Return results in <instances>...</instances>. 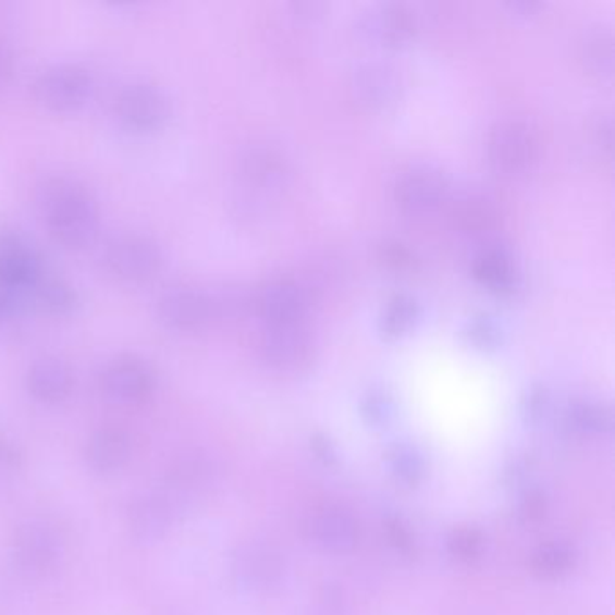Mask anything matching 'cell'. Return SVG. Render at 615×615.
Returning a JSON list of instances; mask_svg holds the SVG:
<instances>
[{
    "instance_id": "21",
    "label": "cell",
    "mask_w": 615,
    "mask_h": 615,
    "mask_svg": "<svg viewBox=\"0 0 615 615\" xmlns=\"http://www.w3.org/2000/svg\"><path fill=\"white\" fill-rule=\"evenodd\" d=\"M131 436L122 428L96 431L87 444V463L98 473H116L131 460Z\"/></svg>"
},
{
    "instance_id": "5",
    "label": "cell",
    "mask_w": 615,
    "mask_h": 615,
    "mask_svg": "<svg viewBox=\"0 0 615 615\" xmlns=\"http://www.w3.org/2000/svg\"><path fill=\"white\" fill-rule=\"evenodd\" d=\"M315 343L304 321L263 327L260 354L273 369L300 372L312 359Z\"/></svg>"
},
{
    "instance_id": "20",
    "label": "cell",
    "mask_w": 615,
    "mask_h": 615,
    "mask_svg": "<svg viewBox=\"0 0 615 615\" xmlns=\"http://www.w3.org/2000/svg\"><path fill=\"white\" fill-rule=\"evenodd\" d=\"M208 482V466L200 458H183L170 469L163 490L158 493L167 500L170 509L180 511L199 494Z\"/></svg>"
},
{
    "instance_id": "34",
    "label": "cell",
    "mask_w": 615,
    "mask_h": 615,
    "mask_svg": "<svg viewBox=\"0 0 615 615\" xmlns=\"http://www.w3.org/2000/svg\"><path fill=\"white\" fill-rule=\"evenodd\" d=\"M379 258L392 271H405L410 268L411 260H414L410 249L401 243L383 244L379 249Z\"/></svg>"
},
{
    "instance_id": "15",
    "label": "cell",
    "mask_w": 615,
    "mask_h": 615,
    "mask_svg": "<svg viewBox=\"0 0 615 615\" xmlns=\"http://www.w3.org/2000/svg\"><path fill=\"white\" fill-rule=\"evenodd\" d=\"M310 538L331 553H348L358 543V524L342 507H323L309 524Z\"/></svg>"
},
{
    "instance_id": "33",
    "label": "cell",
    "mask_w": 615,
    "mask_h": 615,
    "mask_svg": "<svg viewBox=\"0 0 615 615\" xmlns=\"http://www.w3.org/2000/svg\"><path fill=\"white\" fill-rule=\"evenodd\" d=\"M549 405H551V397H549L548 390L543 386H532L524 399V414H526L527 421H542L543 417L548 416Z\"/></svg>"
},
{
    "instance_id": "3",
    "label": "cell",
    "mask_w": 615,
    "mask_h": 615,
    "mask_svg": "<svg viewBox=\"0 0 615 615\" xmlns=\"http://www.w3.org/2000/svg\"><path fill=\"white\" fill-rule=\"evenodd\" d=\"M11 556L19 573L27 578H40L57 567L62 556V540L46 521H27L16 529Z\"/></svg>"
},
{
    "instance_id": "36",
    "label": "cell",
    "mask_w": 615,
    "mask_h": 615,
    "mask_svg": "<svg viewBox=\"0 0 615 615\" xmlns=\"http://www.w3.org/2000/svg\"><path fill=\"white\" fill-rule=\"evenodd\" d=\"M386 537H389L390 542L394 543L395 548L401 549V551H408V549L411 548L410 531H408L397 518H390V520L386 521Z\"/></svg>"
},
{
    "instance_id": "18",
    "label": "cell",
    "mask_w": 615,
    "mask_h": 615,
    "mask_svg": "<svg viewBox=\"0 0 615 615\" xmlns=\"http://www.w3.org/2000/svg\"><path fill=\"white\" fill-rule=\"evenodd\" d=\"M42 268L32 247L15 235L0 237V284L16 291L32 287Z\"/></svg>"
},
{
    "instance_id": "37",
    "label": "cell",
    "mask_w": 615,
    "mask_h": 615,
    "mask_svg": "<svg viewBox=\"0 0 615 615\" xmlns=\"http://www.w3.org/2000/svg\"><path fill=\"white\" fill-rule=\"evenodd\" d=\"M521 511L527 516V520H540L545 513V502H543L542 494H529Z\"/></svg>"
},
{
    "instance_id": "40",
    "label": "cell",
    "mask_w": 615,
    "mask_h": 615,
    "mask_svg": "<svg viewBox=\"0 0 615 615\" xmlns=\"http://www.w3.org/2000/svg\"><path fill=\"white\" fill-rule=\"evenodd\" d=\"M509 5L513 10L521 11V13H532V11L538 10L534 0H515V2H509Z\"/></svg>"
},
{
    "instance_id": "26",
    "label": "cell",
    "mask_w": 615,
    "mask_h": 615,
    "mask_svg": "<svg viewBox=\"0 0 615 615\" xmlns=\"http://www.w3.org/2000/svg\"><path fill=\"white\" fill-rule=\"evenodd\" d=\"M567 421L574 430L583 433H601L612 428V414L605 406L589 403V401H576L568 408Z\"/></svg>"
},
{
    "instance_id": "23",
    "label": "cell",
    "mask_w": 615,
    "mask_h": 615,
    "mask_svg": "<svg viewBox=\"0 0 615 615\" xmlns=\"http://www.w3.org/2000/svg\"><path fill=\"white\" fill-rule=\"evenodd\" d=\"M581 57L594 73H611L614 63V37L608 27H590L581 40Z\"/></svg>"
},
{
    "instance_id": "28",
    "label": "cell",
    "mask_w": 615,
    "mask_h": 615,
    "mask_svg": "<svg viewBox=\"0 0 615 615\" xmlns=\"http://www.w3.org/2000/svg\"><path fill=\"white\" fill-rule=\"evenodd\" d=\"M389 463L395 477L406 484H417L425 475V458L408 444H395L389 452Z\"/></svg>"
},
{
    "instance_id": "12",
    "label": "cell",
    "mask_w": 615,
    "mask_h": 615,
    "mask_svg": "<svg viewBox=\"0 0 615 615\" xmlns=\"http://www.w3.org/2000/svg\"><path fill=\"white\" fill-rule=\"evenodd\" d=\"M350 87L354 98L364 106L372 109L389 106L399 96V71L392 63H361L359 67L354 69Z\"/></svg>"
},
{
    "instance_id": "29",
    "label": "cell",
    "mask_w": 615,
    "mask_h": 615,
    "mask_svg": "<svg viewBox=\"0 0 615 615\" xmlns=\"http://www.w3.org/2000/svg\"><path fill=\"white\" fill-rule=\"evenodd\" d=\"M574 554L563 543H549L532 557V567L543 578H556L573 567Z\"/></svg>"
},
{
    "instance_id": "22",
    "label": "cell",
    "mask_w": 615,
    "mask_h": 615,
    "mask_svg": "<svg viewBox=\"0 0 615 615\" xmlns=\"http://www.w3.org/2000/svg\"><path fill=\"white\" fill-rule=\"evenodd\" d=\"M37 296L38 306L51 316L73 315L78 307V295L67 280L57 274L44 273L32 285Z\"/></svg>"
},
{
    "instance_id": "19",
    "label": "cell",
    "mask_w": 615,
    "mask_h": 615,
    "mask_svg": "<svg viewBox=\"0 0 615 615\" xmlns=\"http://www.w3.org/2000/svg\"><path fill=\"white\" fill-rule=\"evenodd\" d=\"M73 384V370L59 358L38 359L27 373L29 394L46 405L67 399Z\"/></svg>"
},
{
    "instance_id": "11",
    "label": "cell",
    "mask_w": 615,
    "mask_h": 615,
    "mask_svg": "<svg viewBox=\"0 0 615 615\" xmlns=\"http://www.w3.org/2000/svg\"><path fill=\"white\" fill-rule=\"evenodd\" d=\"M284 562L271 545L249 542L238 549L233 559V576L243 589L262 592L279 583Z\"/></svg>"
},
{
    "instance_id": "31",
    "label": "cell",
    "mask_w": 615,
    "mask_h": 615,
    "mask_svg": "<svg viewBox=\"0 0 615 615\" xmlns=\"http://www.w3.org/2000/svg\"><path fill=\"white\" fill-rule=\"evenodd\" d=\"M480 549H482V537L475 529H468V527L458 529L450 538V551H452L453 556H457L458 559H464V562H469V559L479 556Z\"/></svg>"
},
{
    "instance_id": "4",
    "label": "cell",
    "mask_w": 615,
    "mask_h": 615,
    "mask_svg": "<svg viewBox=\"0 0 615 615\" xmlns=\"http://www.w3.org/2000/svg\"><path fill=\"white\" fill-rule=\"evenodd\" d=\"M116 116L125 128L137 134L163 128L170 116V101L158 85L134 82L116 96Z\"/></svg>"
},
{
    "instance_id": "16",
    "label": "cell",
    "mask_w": 615,
    "mask_h": 615,
    "mask_svg": "<svg viewBox=\"0 0 615 615\" xmlns=\"http://www.w3.org/2000/svg\"><path fill=\"white\" fill-rule=\"evenodd\" d=\"M172 521L174 511L158 491L134 500L128 511L131 534L139 543L159 542L169 532Z\"/></svg>"
},
{
    "instance_id": "9",
    "label": "cell",
    "mask_w": 615,
    "mask_h": 615,
    "mask_svg": "<svg viewBox=\"0 0 615 615\" xmlns=\"http://www.w3.org/2000/svg\"><path fill=\"white\" fill-rule=\"evenodd\" d=\"M216 310V302L205 291L175 285L159 298V318L172 331L192 332L205 327Z\"/></svg>"
},
{
    "instance_id": "8",
    "label": "cell",
    "mask_w": 615,
    "mask_h": 615,
    "mask_svg": "<svg viewBox=\"0 0 615 615\" xmlns=\"http://www.w3.org/2000/svg\"><path fill=\"white\" fill-rule=\"evenodd\" d=\"M101 390L112 403L139 405L153 394L156 372L136 356H122L101 372Z\"/></svg>"
},
{
    "instance_id": "39",
    "label": "cell",
    "mask_w": 615,
    "mask_h": 615,
    "mask_svg": "<svg viewBox=\"0 0 615 615\" xmlns=\"http://www.w3.org/2000/svg\"><path fill=\"white\" fill-rule=\"evenodd\" d=\"M13 302H15V291L10 290L8 285L0 284V320H4L13 310Z\"/></svg>"
},
{
    "instance_id": "6",
    "label": "cell",
    "mask_w": 615,
    "mask_h": 615,
    "mask_svg": "<svg viewBox=\"0 0 615 615\" xmlns=\"http://www.w3.org/2000/svg\"><path fill=\"white\" fill-rule=\"evenodd\" d=\"M538 143L531 126L521 120H502L488 137V158L499 172L520 174L537 158Z\"/></svg>"
},
{
    "instance_id": "13",
    "label": "cell",
    "mask_w": 615,
    "mask_h": 615,
    "mask_svg": "<svg viewBox=\"0 0 615 615\" xmlns=\"http://www.w3.org/2000/svg\"><path fill=\"white\" fill-rule=\"evenodd\" d=\"M258 310L271 323H298L307 312V295L293 280H273L263 285L257 298Z\"/></svg>"
},
{
    "instance_id": "17",
    "label": "cell",
    "mask_w": 615,
    "mask_h": 615,
    "mask_svg": "<svg viewBox=\"0 0 615 615\" xmlns=\"http://www.w3.org/2000/svg\"><path fill=\"white\" fill-rule=\"evenodd\" d=\"M475 279L496 295H513L520 285V271L505 247L488 246L473 258Z\"/></svg>"
},
{
    "instance_id": "14",
    "label": "cell",
    "mask_w": 615,
    "mask_h": 615,
    "mask_svg": "<svg viewBox=\"0 0 615 615\" xmlns=\"http://www.w3.org/2000/svg\"><path fill=\"white\" fill-rule=\"evenodd\" d=\"M361 29L370 40H378L381 44L405 42L416 32V16L405 4H395V2H386V4L373 5L367 11L361 21Z\"/></svg>"
},
{
    "instance_id": "7",
    "label": "cell",
    "mask_w": 615,
    "mask_h": 615,
    "mask_svg": "<svg viewBox=\"0 0 615 615\" xmlns=\"http://www.w3.org/2000/svg\"><path fill=\"white\" fill-rule=\"evenodd\" d=\"M93 93V78L79 65L62 63L44 71L35 82V96L46 109L73 112L85 106Z\"/></svg>"
},
{
    "instance_id": "25",
    "label": "cell",
    "mask_w": 615,
    "mask_h": 615,
    "mask_svg": "<svg viewBox=\"0 0 615 615\" xmlns=\"http://www.w3.org/2000/svg\"><path fill=\"white\" fill-rule=\"evenodd\" d=\"M419 318V304L411 296L395 295L386 302L379 316V327L386 336H401Z\"/></svg>"
},
{
    "instance_id": "32",
    "label": "cell",
    "mask_w": 615,
    "mask_h": 615,
    "mask_svg": "<svg viewBox=\"0 0 615 615\" xmlns=\"http://www.w3.org/2000/svg\"><path fill=\"white\" fill-rule=\"evenodd\" d=\"M392 411H394L392 399L381 390H372L361 403V414L370 425H384L392 416Z\"/></svg>"
},
{
    "instance_id": "10",
    "label": "cell",
    "mask_w": 615,
    "mask_h": 615,
    "mask_svg": "<svg viewBox=\"0 0 615 615\" xmlns=\"http://www.w3.org/2000/svg\"><path fill=\"white\" fill-rule=\"evenodd\" d=\"M446 177L428 163L410 164L395 183V199L410 213H428L441 205L446 195Z\"/></svg>"
},
{
    "instance_id": "1",
    "label": "cell",
    "mask_w": 615,
    "mask_h": 615,
    "mask_svg": "<svg viewBox=\"0 0 615 615\" xmlns=\"http://www.w3.org/2000/svg\"><path fill=\"white\" fill-rule=\"evenodd\" d=\"M40 208L51 237L67 249H84L98 237L100 210L87 186L65 175L40 188Z\"/></svg>"
},
{
    "instance_id": "38",
    "label": "cell",
    "mask_w": 615,
    "mask_h": 615,
    "mask_svg": "<svg viewBox=\"0 0 615 615\" xmlns=\"http://www.w3.org/2000/svg\"><path fill=\"white\" fill-rule=\"evenodd\" d=\"M312 450L325 464H332L336 460V450L332 446L331 441L323 435L312 439Z\"/></svg>"
},
{
    "instance_id": "27",
    "label": "cell",
    "mask_w": 615,
    "mask_h": 615,
    "mask_svg": "<svg viewBox=\"0 0 615 615\" xmlns=\"http://www.w3.org/2000/svg\"><path fill=\"white\" fill-rule=\"evenodd\" d=\"M244 174L260 185H273L284 174V163L280 156L269 148H255L244 159Z\"/></svg>"
},
{
    "instance_id": "30",
    "label": "cell",
    "mask_w": 615,
    "mask_h": 615,
    "mask_svg": "<svg viewBox=\"0 0 615 615\" xmlns=\"http://www.w3.org/2000/svg\"><path fill=\"white\" fill-rule=\"evenodd\" d=\"M464 336L468 337L469 343H473L480 348L494 347L500 342L502 331L499 323L490 315H475L466 321L464 325Z\"/></svg>"
},
{
    "instance_id": "24",
    "label": "cell",
    "mask_w": 615,
    "mask_h": 615,
    "mask_svg": "<svg viewBox=\"0 0 615 615\" xmlns=\"http://www.w3.org/2000/svg\"><path fill=\"white\" fill-rule=\"evenodd\" d=\"M453 216L458 226L468 232H480V230H488L493 224L496 219V208L490 197L482 194H468L458 200V205H455Z\"/></svg>"
},
{
    "instance_id": "2",
    "label": "cell",
    "mask_w": 615,
    "mask_h": 615,
    "mask_svg": "<svg viewBox=\"0 0 615 615\" xmlns=\"http://www.w3.org/2000/svg\"><path fill=\"white\" fill-rule=\"evenodd\" d=\"M103 262L114 279L126 284H145L163 268V251L153 238L142 233H123L107 244Z\"/></svg>"
},
{
    "instance_id": "35",
    "label": "cell",
    "mask_w": 615,
    "mask_h": 615,
    "mask_svg": "<svg viewBox=\"0 0 615 615\" xmlns=\"http://www.w3.org/2000/svg\"><path fill=\"white\" fill-rule=\"evenodd\" d=\"M16 57L8 40L0 35V90L10 84L13 74H15Z\"/></svg>"
}]
</instances>
